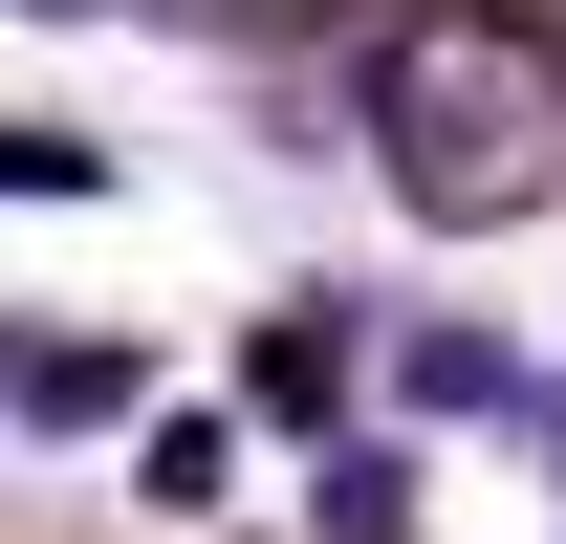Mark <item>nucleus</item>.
<instances>
[{
    "instance_id": "f257e3e1",
    "label": "nucleus",
    "mask_w": 566,
    "mask_h": 544,
    "mask_svg": "<svg viewBox=\"0 0 566 544\" xmlns=\"http://www.w3.org/2000/svg\"><path fill=\"white\" fill-rule=\"evenodd\" d=\"M370 153H392V197L501 240V218L566 197V44L523 0H415V44L370 66Z\"/></svg>"
},
{
    "instance_id": "f03ea898",
    "label": "nucleus",
    "mask_w": 566,
    "mask_h": 544,
    "mask_svg": "<svg viewBox=\"0 0 566 544\" xmlns=\"http://www.w3.org/2000/svg\"><path fill=\"white\" fill-rule=\"evenodd\" d=\"M197 22H262V44H283V22H327V0H197Z\"/></svg>"
}]
</instances>
